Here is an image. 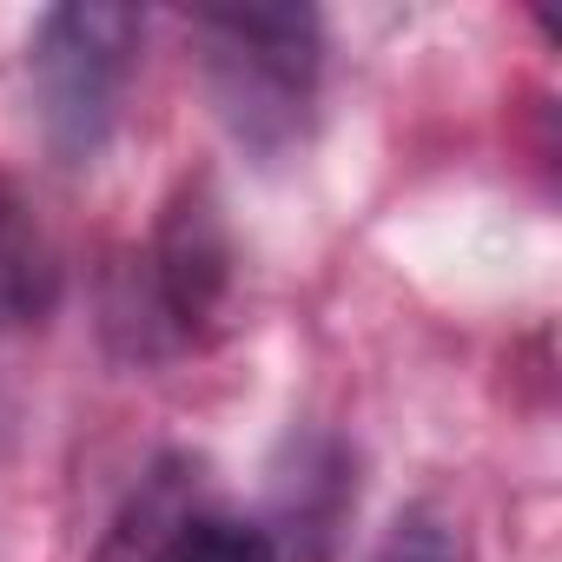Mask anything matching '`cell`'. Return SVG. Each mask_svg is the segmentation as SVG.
I'll use <instances>...</instances> for the list:
<instances>
[{
  "label": "cell",
  "mask_w": 562,
  "mask_h": 562,
  "mask_svg": "<svg viewBox=\"0 0 562 562\" xmlns=\"http://www.w3.org/2000/svg\"><path fill=\"white\" fill-rule=\"evenodd\" d=\"M205 87L232 139L258 159H285L312 126L318 14L312 8H199Z\"/></svg>",
  "instance_id": "1"
},
{
  "label": "cell",
  "mask_w": 562,
  "mask_h": 562,
  "mask_svg": "<svg viewBox=\"0 0 562 562\" xmlns=\"http://www.w3.org/2000/svg\"><path fill=\"white\" fill-rule=\"evenodd\" d=\"M139 34L146 21L133 8H106V0H74V8H47L27 47V87L41 113V139L54 159L87 166L120 126L126 80L139 67Z\"/></svg>",
  "instance_id": "2"
},
{
  "label": "cell",
  "mask_w": 562,
  "mask_h": 562,
  "mask_svg": "<svg viewBox=\"0 0 562 562\" xmlns=\"http://www.w3.org/2000/svg\"><path fill=\"white\" fill-rule=\"evenodd\" d=\"M153 285L166 318L192 338L212 331L225 299H232V238L218 218V199L205 186H186L166 218H159V245H153Z\"/></svg>",
  "instance_id": "3"
},
{
  "label": "cell",
  "mask_w": 562,
  "mask_h": 562,
  "mask_svg": "<svg viewBox=\"0 0 562 562\" xmlns=\"http://www.w3.org/2000/svg\"><path fill=\"white\" fill-rule=\"evenodd\" d=\"M186 516H192V503H186V470H159V476L126 503V516L113 522L100 562H166V549H172V536H179Z\"/></svg>",
  "instance_id": "4"
},
{
  "label": "cell",
  "mask_w": 562,
  "mask_h": 562,
  "mask_svg": "<svg viewBox=\"0 0 562 562\" xmlns=\"http://www.w3.org/2000/svg\"><path fill=\"white\" fill-rule=\"evenodd\" d=\"M47 299H54V258L41 232L0 212V305L27 318V312H47Z\"/></svg>",
  "instance_id": "5"
},
{
  "label": "cell",
  "mask_w": 562,
  "mask_h": 562,
  "mask_svg": "<svg viewBox=\"0 0 562 562\" xmlns=\"http://www.w3.org/2000/svg\"><path fill=\"white\" fill-rule=\"evenodd\" d=\"M166 562H278L271 536L238 516H186Z\"/></svg>",
  "instance_id": "6"
},
{
  "label": "cell",
  "mask_w": 562,
  "mask_h": 562,
  "mask_svg": "<svg viewBox=\"0 0 562 562\" xmlns=\"http://www.w3.org/2000/svg\"><path fill=\"white\" fill-rule=\"evenodd\" d=\"M371 562H457V542L437 516H404Z\"/></svg>",
  "instance_id": "7"
}]
</instances>
